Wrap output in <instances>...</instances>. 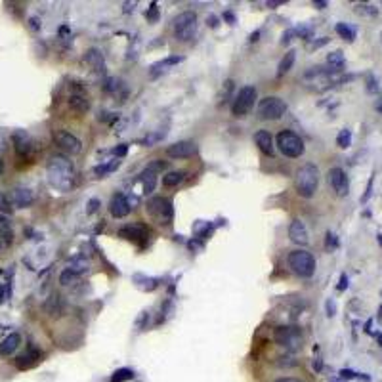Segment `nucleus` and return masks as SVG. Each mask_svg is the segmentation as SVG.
<instances>
[{"label":"nucleus","instance_id":"nucleus-43","mask_svg":"<svg viewBox=\"0 0 382 382\" xmlns=\"http://www.w3.org/2000/svg\"><path fill=\"white\" fill-rule=\"evenodd\" d=\"M296 35V31L291 29V31H287V33H283V38H281V44H289L291 40H293V37Z\"/></svg>","mask_w":382,"mask_h":382},{"label":"nucleus","instance_id":"nucleus-39","mask_svg":"<svg viewBox=\"0 0 382 382\" xmlns=\"http://www.w3.org/2000/svg\"><path fill=\"white\" fill-rule=\"evenodd\" d=\"M327 249H337L338 247V239L335 237V233H331V231H327Z\"/></svg>","mask_w":382,"mask_h":382},{"label":"nucleus","instance_id":"nucleus-63","mask_svg":"<svg viewBox=\"0 0 382 382\" xmlns=\"http://www.w3.org/2000/svg\"><path fill=\"white\" fill-rule=\"evenodd\" d=\"M379 342H381V346H382V335H379Z\"/></svg>","mask_w":382,"mask_h":382},{"label":"nucleus","instance_id":"nucleus-40","mask_svg":"<svg viewBox=\"0 0 382 382\" xmlns=\"http://www.w3.org/2000/svg\"><path fill=\"white\" fill-rule=\"evenodd\" d=\"M340 379H342V381L357 379V373H353V371H350V369H342V371H340Z\"/></svg>","mask_w":382,"mask_h":382},{"label":"nucleus","instance_id":"nucleus-13","mask_svg":"<svg viewBox=\"0 0 382 382\" xmlns=\"http://www.w3.org/2000/svg\"><path fill=\"white\" fill-rule=\"evenodd\" d=\"M130 210H132V206H130L128 199H126L122 193H115V195L111 197V203H109V212H111V216H115V218H124V216L130 214Z\"/></svg>","mask_w":382,"mask_h":382},{"label":"nucleus","instance_id":"nucleus-8","mask_svg":"<svg viewBox=\"0 0 382 382\" xmlns=\"http://www.w3.org/2000/svg\"><path fill=\"white\" fill-rule=\"evenodd\" d=\"M287 113V103L277 96H267L258 103V117L264 120H279Z\"/></svg>","mask_w":382,"mask_h":382},{"label":"nucleus","instance_id":"nucleus-9","mask_svg":"<svg viewBox=\"0 0 382 382\" xmlns=\"http://www.w3.org/2000/svg\"><path fill=\"white\" fill-rule=\"evenodd\" d=\"M256 102V88L254 86H243L237 92L233 105H231V113L233 117H245L252 109V105Z\"/></svg>","mask_w":382,"mask_h":382},{"label":"nucleus","instance_id":"nucleus-7","mask_svg":"<svg viewBox=\"0 0 382 382\" xmlns=\"http://www.w3.org/2000/svg\"><path fill=\"white\" fill-rule=\"evenodd\" d=\"M273 338H275V342L279 344L281 348L291 350V352H296L302 346V333H300L298 327H285V325H281V327L275 329Z\"/></svg>","mask_w":382,"mask_h":382},{"label":"nucleus","instance_id":"nucleus-62","mask_svg":"<svg viewBox=\"0 0 382 382\" xmlns=\"http://www.w3.org/2000/svg\"><path fill=\"white\" fill-rule=\"evenodd\" d=\"M2 247H4V241H2V237H0V250H2Z\"/></svg>","mask_w":382,"mask_h":382},{"label":"nucleus","instance_id":"nucleus-6","mask_svg":"<svg viewBox=\"0 0 382 382\" xmlns=\"http://www.w3.org/2000/svg\"><path fill=\"white\" fill-rule=\"evenodd\" d=\"M277 146H279L281 153L285 157H291V159H296L304 153V142L298 134L291 132V130H281L277 134Z\"/></svg>","mask_w":382,"mask_h":382},{"label":"nucleus","instance_id":"nucleus-38","mask_svg":"<svg viewBox=\"0 0 382 382\" xmlns=\"http://www.w3.org/2000/svg\"><path fill=\"white\" fill-rule=\"evenodd\" d=\"M105 90L107 92H111V94H115L118 90V80L117 78H107V82H105Z\"/></svg>","mask_w":382,"mask_h":382},{"label":"nucleus","instance_id":"nucleus-50","mask_svg":"<svg viewBox=\"0 0 382 382\" xmlns=\"http://www.w3.org/2000/svg\"><path fill=\"white\" fill-rule=\"evenodd\" d=\"M146 319H149V313L147 311H142V315H140V319H138V327H140V331L144 329V321Z\"/></svg>","mask_w":382,"mask_h":382},{"label":"nucleus","instance_id":"nucleus-37","mask_svg":"<svg viewBox=\"0 0 382 382\" xmlns=\"http://www.w3.org/2000/svg\"><path fill=\"white\" fill-rule=\"evenodd\" d=\"M357 14L377 15V8H373V6H365V4H361V6H357Z\"/></svg>","mask_w":382,"mask_h":382},{"label":"nucleus","instance_id":"nucleus-46","mask_svg":"<svg viewBox=\"0 0 382 382\" xmlns=\"http://www.w3.org/2000/svg\"><path fill=\"white\" fill-rule=\"evenodd\" d=\"M100 206V199H90L88 201V214H94Z\"/></svg>","mask_w":382,"mask_h":382},{"label":"nucleus","instance_id":"nucleus-5","mask_svg":"<svg viewBox=\"0 0 382 382\" xmlns=\"http://www.w3.org/2000/svg\"><path fill=\"white\" fill-rule=\"evenodd\" d=\"M197 33V15L195 12H182L174 19V37L180 42H188Z\"/></svg>","mask_w":382,"mask_h":382},{"label":"nucleus","instance_id":"nucleus-53","mask_svg":"<svg viewBox=\"0 0 382 382\" xmlns=\"http://www.w3.org/2000/svg\"><path fill=\"white\" fill-rule=\"evenodd\" d=\"M206 21H210V27H216V25H218V23H216V21H218V19H216V17H214V15H210V17H208V19H206Z\"/></svg>","mask_w":382,"mask_h":382},{"label":"nucleus","instance_id":"nucleus-3","mask_svg":"<svg viewBox=\"0 0 382 382\" xmlns=\"http://www.w3.org/2000/svg\"><path fill=\"white\" fill-rule=\"evenodd\" d=\"M287 262H289V267L298 277H311L315 273V258L308 250H293L289 254Z\"/></svg>","mask_w":382,"mask_h":382},{"label":"nucleus","instance_id":"nucleus-31","mask_svg":"<svg viewBox=\"0 0 382 382\" xmlns=\"http://www.w3.org/2000/svg\"><path fill=\"white\" fill-rule=\"evenodd\" d=\"M134 379V371L132 369H117L113 375H111V382H126V381H132Z\"/></svg>","mask_w":382,"mask_h":382},{"label":"nucleus","instance_id":"nucleus-32","mask_svg":"<svg viewBox=\"0 0 382 382\" xmlns=\"http://www.w3.org/2000/svg\"><path fill=\"white\" fill-rule=\"evenodd\" d=\"M180 61H184L182 56H170V58H166V59H162V61H159V63H155V65L151 67V71H153V73H157V71H164V67L176 65V63H180Z\"/></svg>","mask_w":382,"mask_h":382},{"label":"nucleus","instance_id":"nucleus-18","mask_svg":"<svg viewBox=\"0 0 382 382\" xmlns=\"http://www.w3.org/2000/svg\"><path fill=\"white\" fill-rule=\"evenodd\" d=\"M35 197H33V191L27 190V188H15L12 191V203L19 208H27V206L33 205Z\"/></svg>","mask_w":382,"mask_h":382},{"label":"nucleus","instance_id":"nucleus-34","mask_svg":"<svg viewBox=\"0 0 382 382\" xmlns=\"http://www.w3.org/2000/svg\"><path fill=\"white\" fill-rule=\"evenodd\" d=\"M78 279V275L73 273V271H69V269H63L61 271V275H59V283L63 285V287H69V285H75Z\"/></svg>","mask_w":382,"mask_h":382},{"label":"nucleus","instance_id":"nucleus-27","mask_svg":"<svg viewBox=\"0 0 382 382\" xmlns=\"http://www.w3.org/2000/svg\"><path fill=\"white\" fill-rule=\"evenodd\" d=\"M294 59H296V52L294 50H289L287 54H285V58L281 59V63H279V71H277V75H285V73H289L291 69H293V65H294Z\"/></svg>","mask_w":382,"mask_h":382},{"label":"nucleus","instance_id":"nucleus-14","mask_svg":"<svg viewBox=\"0 0 382 382\" xmlns=\"http://www.w3.org/2000/svg\"><path fill=\"white\" fill-rule=\"evenodd\" d=\"M289 237H291V241L296 243V245H308L309 243L308 228H306V224L300 220V218L291 222V226H289Z\"/></svg>","mask_w":382,"mask_h":382},{"label":"nucleus","instance_id":"nucleus-24","mask_svg":"<svg viewBox=\"0 0 382 382\" xmlns=\"http://www.w3.org/2000/svg\"><path fill=\"white\" fill-rule=\"evenodd\" d=\"M86 63L94 67V71H102L103 69V56L102 52L98 50V48H90L88 52H86Z\"/></svg>","mask_w":382,"mask_h":382},{"label":"nucleus","instance_id":"nucleus-21","mask_svg":"<svg viewBox=\"0 0 382 382\" xmlns=\"http://www.w3.org/2000/svg\"><path fill=\"white\" fill-rule=\"evenodd\" d=\"M67 103H69V107H71L73 111H76V113H86L90 109L88 98L82 96V94H71L69 100H67Z\"/></svg>","mask_w":382,"mask_h":382},{"label":"nucleus","instance_id":"nucleus-16","mask_svg":"<svg viewBox=\"0 0 382 382\" xmlns=\"http://www.w3.org/2000/svg\"><path fill=\"white\" fill-rule=\"evenodd\" d=\"M118 233H120V237H124V239L136 241L138 245H146L147 241V229L144 226H126Z\"/></svg>","mask_w":382,"mask_h":382},{"label":"nucleus","instance_id":"nucleus-58","mask_svg":"<svg viewBox=\"0 0 382 382\" xmlns=\"http://www.w3.org/2000/svg\"><path fill=\"white\" fill-rule=\"evenodd\" d=\"M279 4H283L281 0H279V2H267V6H279Z\"/></svg>","mask_w":382,"mask_h":382},{"label":"nucleus","instance_id":"nucleus-10","mask_svg":"<svg viewBox=\"0 0 382 382\" xmlns=\"http://www.w3.org/2000/svg\"><path fill=\"white\" fill-rule=\"evenodd\" d=\"M327 180H329V186L333 188V191L337 193L338 197H346L350 193V182H348V176L342 168H331L329 174H327Z\"/></svg>","mask_w":382,"mask_h":382},{"label":"nucleus","instance_id":"nucleus-4","mask_svg":"<svg viewBox=\"0 0 382 382\" xmlns=\"http://www.w3.org/2000/svg\"><path fill=\"white\" fill-rule=\"evenodd\" d=\"M147 214L157 222V224H164L168 226L172 218H174V208H172V201L166 197H153L147 203Z\"/></svg>","mask_w":382,"mask_h":382},{"label":"nucleus","instance_id":"nucleus-55","mask_svg":"<svg viewBox=\"0 0 382 382\" xmlns=\"http://www.w3.org/2000/svg\"><path fill=\"white\" fill-rule=\"evenodd\" d=\"M258 35H260V31H256V33H252V35H250V40H252V42H254V40H258Z\"/></svg>","mask_w":382,"mask_h":382},{"label":"nucleus","instance_id":"nucleus-57","mask_svg":"<svg viewBox=\"0 0 382 382\" xmlns=\"http://www.w3.org/2000/svg\"><path fill=\"white\" fill-rule=\"evenodd\" d=\"M0 302H4V287L0 285Z\"/></svg>","mask_w":382,"mask_h":382},{"label":"nucleus","instance_id":"nucleus-29","mask_svg":"<svg viewBox=\"0 0 382 382\" xmlns=\"http://www.w3.org/2000/svg\"><path fill=\"white\" fill-rule=\"evenodd\" d=\"M67 269L76 273V275H80V273H84L88 269V260L86 258H73L69 262V266H67Z\"/></svg>","mask_w":382,"mask_h":382},{"label":"nucleus","instance_id":"nucleus-25","mask_svg":"<svg viewBox=\"0 0 382 382\" xmlns=\"http://www.w3.org/2000/svg\"><path fill=\"white\" fill-rule=\"evenodd\" d=\"M184 180H186V172L184 170H172V172H168V174L162 176V186L176 188L178 184H182Z\"/></svg>","mask_w":382,"mask_h":382},{"label":"nucleus","instance_id":"nucleus-59","mask_svg":"<svg viewBox=\"0 0 382 382\" xmlns=\"http://www.w3.org/2000/svg\"><path fill=\"white\" fill-rule=\"evenodd\" d=\"M2 172H4V161L0 159V176H2Z\"/></svg>","mask_w":382,"mask_h":382},{"label":"nucleus","instance_id":"nucleus-61","mask_svg":"<svg viewBox=\"0 0 382 382\" xmlns=\"http://www.w3.org/2000/svg\"><path fill=\"white\" fill-rule=\"evenodd\" d=\"M331 382H344V381H342V379H333Z\"/></svg>","mask_w":382,"mask_h":382},{"label":"nucleus","instance_id":"nucleus-41","mask_svg":"<svg viewBox=\"0 0 382 382\" xmlns=\"http://www.w3.org/2000/svg\"><path fill=\"white\" fill-rule=\"evenodd\" d=\"M367 90L371 94H377L379 92V86H377V80H375V76L373 75H369V84H367Z\"/></svg>","mask_w":382,"mask_h":382},{"label":"nucleus","instance_id":"nucleus-36","mask_svg":"<svg viewBox=\"0 0 382 382\" xmlns=\"http://www.w3.org/2000/svg\"><path fill=\"white\" fill-rule=\"evenodd\" d=\"M12 212V203H10V199L4 195V193H0V214H10Z\"/></svg>","mask_w":382,"mask_h":382},{"label":"nucleus","instance_id":"nucleus-54","mask_svg":"<svg viewBox=\"0 0 382 382\" xmlns=\"http://www.w3.org/2000/svg\"><path fill=\"white\" fill-rule=\"evenodd\" d=\"M224 17H226V19H228L229 23H233V21H235V17H233V14H229V12H228V14H224Z\"/></svg>","mask_w":382,"mask_h":382},{"label":"nucleus","instance_id":"nucleus-17","mask_svg":"<svg viewBox=\"0 0 382 382\" xmlns=\"http://www.w3.org/2000/svg\"><path fill=\"white\" fill-rule=\"evenodd\" d=\"M254 144L258 146V149L266 153V155H273L275 153V146H273V138L267 130H258L254 134Z\"/></svg>","mask_w":382,"mask_h":382},{"label":"nucleus","instance_id":"nucleus-26","mask_svg":"<svg viewBox=\"0 0 382 382\" xmlns=\"http://www.w3.org/2000/svg\"><path fill=\"white\" fill-rule=\"evenodd\" d=\"M142 186H144V193H146V195L153 193L155 186H157V174H155L153 170L146 168L144 174H142Z\"/></svg>","mask_w":382,"mask_h":382},{"label":"nucleus","instance_id":"nucleus-11","mask_svg":"<svg viewBox=\"0 0 382 382\" xmlns=\"http://www.w3.org/2000/svg\"><path fill=\"white\" fill-rule=\"evenodd\" d=\"M54 142H56L61 149L69 151L71 155H76V153L82 151V142H80L75 134L67 132V130H56V132H54Z\"/></svg>","mask_w":382,"mask_h":382},{"label":"nucleus","instance_id":"nucleus-33","mask_svg":"<svg viewBox=\"0 0 382 382\" xmlns=\"http://www.w3.org/2000/svg\"><path fill=\"white\" fill-rule=\"evenodd\" d=\"M337 144H338V147H342V149L350 147V146H352V132H350L348 128L340 130V134L337 136Z\"/></svg>","mask_w":382,"mask_h":382},{"label":"nucleus","instance_id":"nucleus-60","mask_svg":"<svg viewBox=\"0 0 382 382\" xmlns=\"http://www.w3.org/2000/svg\"><path fill=\"white\" fill-rule=\"evenodd\" d=\"M377 239H379V243H381V247H382V233H381L379 237H377Z\"/></svg>","mask_w":382,"mask_h":382},{"label":"nucleus","instance_id":"nucleus-47","mask_svg":"<svg viewBox=\"0 0 382 382\" xmlns=\"http://www.w3.org/2000/svg\"><path fill=\"white\" fill-rule=\"evenodd\" d=\"M146 17L147 19H157V4H151V8H149V12H146Z\"/></svg>","mask_w":382,"mask_h":382},{"label":"nucleus","instance_id":"nucleus-52","mask_svg":"<svg viewBox=\"0 0 382 382\" xmlns=\"http://www.w3.org/2000/svg\"><path fill=\"white\" fill-rule=\"evenodd\" d=\"M313 6H317L319 10H323V8H327V2H321V0H315V2H313Z\"/></svg>","mask_w":382,"mask_h":382},{"label":"nucleus","instance_id":"nucleus-23","mask_svg":"<svg viewBox=\"0 0 382 382\" xmlns=\"http://www.w3.org/2000/svg\"><path fill=\"white\" fill-rule=\"evenodd\" d=\"M0 237L4 241V245H10L14 241V231H12V224L8 220V216L0 214Z\"/></svg>","mask_w":382,"mask_h":382},{"label":"nucleus","instance_id":"nucleus-2","mask_svg":"<svg viewBox=\"0 0 382 382\" xmlns=\"http://www.w3.org/2000/svg\"><path fill=\"white\" fill-rule=\"evenodd\" d=\"M294 184H296V191H298L300 197H306V199L313 197L315 191H317V186H319V170H317V166L311 164V162L302 164L298 168V172H296Z\"/></svg>","mask_w":382,"mask_h":382},{"label":"nucleus","instance_id":"nucleus-19","mask_svg":"<svg viewBox=\"0 0 382 382\" xmlns=\"http://www.w3.org/2000/svg\"><path fill=\"white\" fill-rule=\"evenodd\" d=\"M40 355H42V353L38 352V350H35V348H29L27 352L21 353V355L17 357L15 365H17L19 369H31L33 365H37V363H38Z\"/></svg>","mask_w":382,"mask_h":382},{"label":"nucleus","instance_id":"nucleus-28","mask_svg":"<svg viewBox=\"0 0 382 382\" xmlns=\"http://www.w3.org/2000/svg\"><path fill=\"white\" fill-rule=\"evenodd\" d=\"M118 166H120V161H118V159H115V161L105 162V164H100V166H96V168H94V174H96V176H100V178H103V176H107L109 172L117 170Z\"/></svg>","mask_w":382,"mask_h":382},{"label":"nucleus","instance_id":"nucleus-51","mask_svg":"<svg viewBox=\"0 0 382 382\" xmlns=\"http://www.w3.org/2000/svg\"><path fill=\"white\" fill-rule=\"evenodd\" d=\"M275 382H304L300 379H294V377H283V379H277Z\"/></svg>","mask_w":382,"mask_h":382},{"label":"nucleus","instance_id":"nucleus-49","mask_svg":"<svg viewBox=\"0 0 382 382\" xmlns=\"http://www.w3.org/2000/svg\"><path fill=\"white\" fill-rule=\"evenodd\" d=\"M29 23H31L29 27H31V29H33V31H38V29H40V23H38V17H31V19H29Z\"/></svg>","mask_w":382,"mask_h":382},{"label":"nucleus","instance_id":"nucleus-1","mask_svg":"<svg viewBox=\"0 0 382 382\" xmlns=\"http://www.w3.org/2000/svg\"><path fill=\"white\" fill-rule=\"evenodd\" d=\"M46 174H48V182L54 190L69 191L75 180V166L65 155H54L48 161Z\"/></svg>","mask_w":382,"mask_h":382},{"label":"nucleus","instance_id":"nucleus-56","mask_svg":"<svg viewBox=\"0 0 382 382\" xmlns=\"http://www.w3.org/2000/svg\"><path fill=\"white\" fill-rule=\"evenodd\" d=\"M313 369H315V371H319V369H321V361H319V359H315V361H313Z\"/></svg>","mask_w":382,"mask_h":382},{"label":"nucleus","instance_id":"nucleus-20","mask_svg":"<svg viewBox=\"0 0 382 382\" xmlns=\"http://www.w3.org/2000/svg\"><path fill=\"white\" fill-rule=\"evenodd\" d=\"M19 344H21V337H19L17 333H12V335H8V337L2 340V344H0V353H2V355H12V353L19 348Z\"/></svg>","mask_w":382,"mask_h":382},{"label":"nucleus","instance_id":"nucleus-42","mask_svg":"<svg viewBox=\"0 0 382 382\" xmlns=\"http://www.w3.org/2000/svg\"><path fill=\"white\" fill-rule=\"evenodd\" d=\"M325 308H327V315H329V317H333V315L337 313V306H335V302H333L331 298L327 300V304H325Z\"/></svg>","mask_w":382,"mask_h":382},{"label":"nucleus","instance_id":"nucleus-45","mask_svg":"<svg viewBox=\"0 0 382 382\" xmlns=\"http://www.w3.org/2000/svg\"><path fill=\"white\" fill-rule=\"evenodd\" d=\"M147 168H149V170H153V172H157V170H162V168H166V162H162V161L151 162V164H149Z\"/></svg>","mask_w":382,"mask_h":382},{"label":"nucleus","instance_id":"nucleus-48","mask_svg":"<svg viewBox=\"0 0 382 382\" xmlns=\"http://www.w3.org/2000/svg\"><path fill=\"white\" fill-rule=\"evenodd\" d=\"M346 287H348V275L342 273L340 275V283H338V291H346Z\"/></svg>","mask_w":382,"mask_h":382},{"label":"nucleus","instance_id":"nucleus-35","mask_svg":"<svg viewBox=\"0 0 382 382\" xmlns=\"http://www.w3.org/2000/svg\"><path fill=\"white\" fill-rule=\"evenodd\" d=\"M296 359L294 357H291V355H281V357H277V361H275V365L277 367H296Z\"/></svg>","mask_w":382,"mask_h":382},{"label":"nucleus","instance_id":"nucleus-22","mask_svg":"<svg viewBox=\"0 0 382 382\" xmlns=\"http://www.w3.org/2000/svg\"><path fill=\"white\" fill-rule=\"evenodd\" d=\"M44 309H46V313H48L50 317H59V315H61V311H63L61 296H59V294H52V296L46 300Z\"/></svg>","mask_w":382,"mask_h":382},{"label":"nucleus","instance_id":"nucleus-12","mask_svg":"<svg viewBox=\"0 0 382 382\" xmlns=\"http://www.w3.org/2000/svg\"><path fill=\"white\" fill-rule=\"evenodd\" d=\"M197 153V144L191 140H184V142H176L172 146L166 147V155L172 159H188L191 155Z\"/></svg>","mask_w":382,"mask_h":382},{"label":"nucleus","instance_id":"nucleus-15","mask_svg":"<svg viewBox=\"0 0 382 382\" xmlns=\"http://www.w3.org/2000/svg\"><path fill=\"white\" fill-rule=\"evenodd\" d=\"M12 142H14L17 155H21V157H27L31 151H33V138H31L25 130H17V132H14Z\"/></svg>","mask_w":382,"mask_h":382},{"label":"nucleus","instance_id":"nucleus-30","mask_svg":"<svg viewBox=\"0 0 382 382\" xmlns=\"http://www.w3.org/2000/svg\"><path fill=\"white\" fill-rule=\"evenodd\" d=\"M337 33L340 35V38H344V40H348V42H352L355 40V29H352L350 25H346V23H337Z\"/></svg>","mask_w":382,"mask_h":382},{"label":"nucleus","instance_id":"nucleus-44","mask_svg":"<svg viewBox=\"0 0 382 382\" xmlns=\"http://www.w3.org/2000/svg\"><path fill=\"white\" fill-rule=\"evenodd\" d=\"M126 151H128V146H126V144H120L118 147H115V149H113V153L117 155V159H118V157H124V155H126Z\"/></svg>","mask_w":382,"mask_h":382}]
</instances>
